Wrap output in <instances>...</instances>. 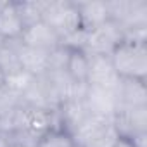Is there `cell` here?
Here are the masks:
<instances>
[{
	"label": "cell",
	"mask_w": 147,
	"mask_h": 147,
	"mask_svg": "<svg viewBox=\"0 0 147 147\" xmlns=\"http://www.w3.org/2000/svg\"><path fill=\"white\" fill-rule=\"evenodd\" d=\"M85 104L90 111V114L102 116L113 119L116 113V99L114 92L107 88H97V87H87L85 94Z\"/></svg>",
	"instance_id": "cell-9"
},
{
	"label": "cell",
	"mask_w": 147,
	"mask_h": 147,
	"mask_svg": "<svg viewBox=\"0 0 147 147\" xmlns=\"http://www.w3.org/2000/svg\"><path fill=\"white\" fill-rule=\"evenodd\" d=\"M16 5H18L19 16H21V19L24 23V28H26V26L36 24V23L42 21L47 2H16Z\"/></svg>",
	"instance_id": "cell-14"
},
{
	"label": "cell",
	"mask_w": 147,
	"mask_h": 147,
	"mask_svg": "<svg viewBox=\"0 0 147 147\" xmlns=\"http://www.w3.org/2000/svg\"><path fill=\"white\" fill-rule=\"evenodd\" d=\"M42 23H45L61 40L82 30L76 2H47Z\"/></svg>",
	"instance_id": "cell-2"
},
{
	"label": "cell",
	"mask_w": 147,
	"mask_h": 147,
	"mask_svg": "<svg viewBox=\"0 0 147 147\" xmlns=\"http://www.w3.org/2000/svg\"><path fill=\"white\" fill-rule=\"evenodd\" d=\"M69 50L64 45H57L55 49L49 50V69L47 73H54V71H64L66 69V62L69 57Z\"/></svg>",
	"instance_id": "cell-17"
},
{
	"label": "cell",
	"mask_w": 147,
	"mask_h": 147,
	"mask_svg": "<svg viewBox=\"0 0 147 147\" xmlns=\"http://www.w3.org/2000/svg\"><path fill=\"white\" fill-rule=\"evenodd\" d=\"M66 75L76 83H87L88 76V54L80 49H71L66 62Z\"/></svg>",
	"instance_id": "cell-13"
},
{
	"label": "cell",
	"mask_w": 147,
	"mask_h": 147,
	"mask_svg": "<svg viewBox=\"0 0 147 147\" xmlns=\"http://www.w3.org/2000/svg\"><path fill=\"white\" fill-rule=\"evenodd\" d=\"M24 31V23L19 16L16 2H0V38L19 40Z\"/></svg>",
	"instance_id": "cell-10"
},
{
	"label": "cell",
	"mask_w": 147,
	"mask_h": 147,
	"mask_svg": "<svg viewBox=\"0 0 147 147\" xmlns=\"http://www.w3.org/2000/svg\"><path fill=\"white\" fill-rule=\"evenodd\" d=\"M19 67L31 76H43L49 69V50L31 49L21 45L19 50Z\"/></svg>",
	"instance_id": "cell-11"
},
{
	"label": "cell",
	"mask_w": 147,
	"mask_h": 147,
	"mask_svg": "<svg viewBox=\"0 0 147 147\" xmlns=\"http://www.w3.org/2000/svg\"><path fill=\"white\" fill-rule=\"evenodd\" d=\"M76 7L82 21V30L85 31H90L109 21L107 2H76Z\"/></svg>",
	"instance_id": "cell-12"
},
{
	"label": "cell",
	"mask_w": 147,
	"mask_h": 147,
	"mask_svg": "<svg viewBox=\"0 0 147 147\" xmlns=\"http://www.w3.org/2000/svg\"><path fill=\"white\" fill-rule=\"evenodd\" d=\"M116 109L119 107H145L147 106V87L145 82L119 78L114 87Z\"/></svg>",
	"instance_id": "cell-7"
},
{
	"label": "cell",
	"mask_w": 147,
	"mask_h": 147,
	"mask_svg": "<svg viewBox=\"0 0 147 147\" xmlns=\"http://www.w3.org/2000/svg\"><path fill=\"white\" fill-rule=\"evenodd\" d=\"M0 147H12L9 135H5V133H2V131H0Z\"/></svg>",
	"instance_id": "cell-18"
},
{
	"label": "cell",
	"mask_w": 147,
	"mask_h": 147,
	"mask_svg": "<svg viewBox=\"0 0 147 147\" xmlns=\"http://www.w3.org/2000/svg\"><path fill=\"white\" fill-rule=\"evenodd\" d=\"M125 40V31L114 23L106 21L104 24L87 31L85 52L90 55H111L113 50Z\"/></svg>",
	"instance_id": "cell-4"
},
{
	"label": "cell",
	"mask_w": 147,
	"mask_h": 147,
	"mask_svg": "<svg viewBox=\"0 0 147 147\" xmlns=\"http://www.w3.org/2000/svg\"><path fill=\"white\" fill-rule=\"evenodd\" d=\"M5 85V75H4V71L0 69V88H2Z\"/></svg>",
	"instance_id": "cell-20"
},
{
	"label": "cell",
	"mask_w": 147,
	"mask_h": 147,
	"mask_svg": "<svg viewBox=\"0 0 147 147\" xmlns=\"http://www.w3.org/2000/svg\"><path fill=\"white\" fill-rule=\"evenodd\" d=\"M118 140H119V135H118L116 128H114L113 123H111V125L106 126L102 131H99L94 138H90L83 147H114Z\"/></svg>",
	"instance_id": "cell-16"
},
{
	"label": "cell",
	"mask_w": 147,
	"mask_h": 147,
	"mask_svg": "<svg viewBox=\"0 0 147 147\" xmlns=\"http://www.w3.org/2000/svg\"><path fill=\"white\" fill-rule=\"evenodd\" d=\"M19 40L23 45L31 49H40V50H52L57 45H61V38L42 21L36 24L26 26Z\"/></svg>",
	"instance_id": "cell-8"
},
{
	"label": "cell",
	"mask_w": 147,
	"mask_h": 147,
	"mask_svg": "<svg viewBox=\"0 0 147 147\" xmlns=\"http://www.w3.org/2000/svg\"><path fill=\"white\" fill-rule=\"evenodd\" d=\"M114 147H133V144L130 142V140H125V138H119L118 142H116V145Z\"/></svg>",
	"instance_id": "cell-19"
},
{
	"label": "cell",
	"mask_w": 147,
	"mask_h": 147,
	"mask_svg": "<svg viewBox=\"0 0 147 147\" xmlns=\"http://www.w3.org/2000/svg\"><path fill=\"white\" fill-rule=\"evenodd\" d=\"M119 78L140 80L147 78V43L125 38L109 55Z\"/></svg>",
	"instance_id": "cell-1"
},
{
	"label": "cell",
	"mask_w": 147,
	"mask_h": 147,
	"mask_svg": "<svg viewBox=\"0 0 147 147\" xmlns=\"http://www.w3.org/2000/svg\"><path fill=\"white\" fill-rule=\"evenodd\" d=\"M21 104H24V102H23V97L18 90H14L7 83L0 88V116L14 107H18V106H21Z\"/></svg>",
	"instance_id": "cell-15"
},
{
	"label": "cell",
	"mask_w": 147,
	"mask_h": 147,
	"mask_svg": "<svg viewBox=\"0 0 147 147\" xmlns=\"http://www.w3.org/2000/svg\"><path fill=\"white\" fill-rule=\"evenodd\" d=\"M113 126L119 138L133 140L147 135V106L145 107H119L113 116Z\"/></svg>",
	"instance_id": "cell-5"
},
{
	"label": "cell",
	"mask_w": 147,
	"mask_h": 147,
	"mask_svg": "<svg viewBox=\"0 0 147 147\" xmlns=\"http://www.w3.org/2000/svg\"><path fill=\"white\" fill-rule=\"evenodd\" d=\"M118 82H119V76L116 75L109 55H90L88 54V76H87L88 87L114 90Z\"/></svg>",
	"instance_id": "cell-6"
},
{
	"label": "cell",
	"mask_w": 147,
	"mask_h": 147,
	"mask_svg": "<svg viewBox=\"0 0 147 147\" xmlns=\"http://www.w3.org/2000/svg\"><path fill=\"white\" fill-rule=\"evenodd\" d=\"M109 19L125 33L147 30V2L145 0H113L107 2Z\"/></svg>",
	"instance_id": "cell-3"
}]
</instances>
